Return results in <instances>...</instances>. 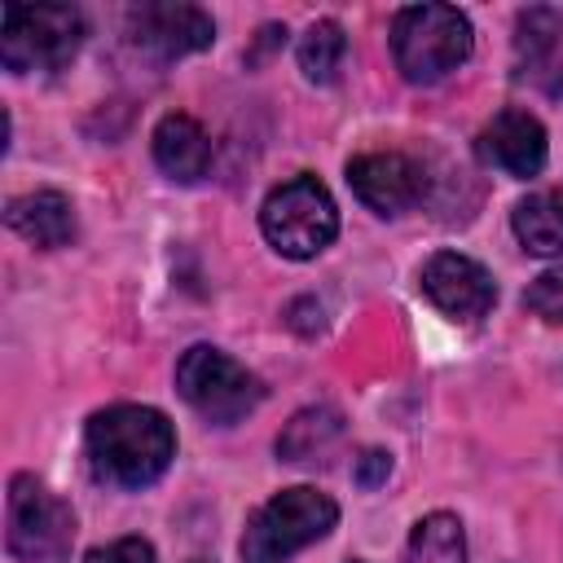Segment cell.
I'll use <instances>...</instances> for the list:
<instances>
[{"mask_svg": "<svg viewBox=\"0 0 563 563\" xmlns=\"http://www.w3.org/2000/svg\"><path fill=\"white\" fill-rule=\"evenodd\" d=\"M84 457L97 484L150 488L176 457V427L154 405H110L88 418Z\"/></svg>", "mask_w": 563, "mask_h": 563, "instance_id": "1", "label": "cell"}, {"mask_svg": "<svg viewBox=\"0 0 563 563\" xmlns=\"http://www.w3.org/2000/svg\"><path fill=\"white\" fill-rule=\"evenodd\" d=\"M339 523V501L321 488L295 484L273 493L242 532V563H290L299 550L317 545L321 537H330V528Z\"/></svg>", "mask_w": 563, "mask_h": 563, "instance_id": "2", "label": "cell"}, {"mask_svg": "<svg viewBox=\"0 0 563 563\" xmlns=\"http://www.w3.org/2000/svg\"><path fill=\"white\" fill-rule=\"evenodd\" d=\"M475 48L471 18L453 4H409L391 18V57L409 84H440Z\"/></svg>", "mask_w": 563, "mask_h": 563, "instance_id": "3", "label": "cell"}, {"mask_svg": "<svg viewBox=\"0 0 563 563\" xmlns=\"http://www.w3.org/2000/svg\"><path fill=\"white\" fill-rule=\"evenodd\" d=\"M4 545L18 563H70L75 510L35 475H13L4 493Z\"/></svg>", "mask_w": 563, "mask_h": 563, "instance_id": "4", "label": "cell"}, {"mask_svg": "<svg viewBox=\"0 0 563 563\" xmlns=\"http://www.w3.org/2000/svg\"><path fill=\"white\" fill-rule=\"evenodd\" d=\"M84 44V13L75 4H4L0 62L13 75L62 70Z\"/></svg>", "mask_w": 563, "mask_h": 563, "instance_id": "5", "label": "cell"}, {"mask_svg": "<svg viewBox=\"0 0 563 563\" xmlns=\"http://www.w3.org/2000/svg\"><path fill=\"white\" fill-rule=\"evenodd\" d=\"M260 229L268 246L286 260H312L339 238V207L317 176H290L260 207Z\"/></svg>", "mask_w": 563, "mask_h": 563, "instance_id": "6", "label": "cell"}, {"mask_svg": "<svg viewBox=\"0 0 563 563\" xmlns=\"http://www.w3.org/2000/svg\"><path fill=\"white\" fill-rule=\"evenodd\" d=\"M176 391L194 413H202L216 427L242 422L264 400V383L242 361H233L211 343H194L176 361Z\"/></svg>", "mask_w": 563, "mask_h": 563, "instance_id": "7", "label": "cell"}, {"mask_svg": "<svg viewBox=\"0 0 563 563\" xmlns=\"http://www.w3.org/2000/svg\"><path fill=\"white\" fill-rule=\"evenodd\" d=\"M418 286H422V295H427L449 321H462V325L484 321V317L493 312V303H497V282H493V273H488L479 260L462 255V251H435V255L422 264Z\"/></svg>", "mask_w": 563, "mask_h": 563, "instance_id": "8", "label": "cell"}, {"mask_svg": "<svg viewBox=\"0 0 563 563\" xmlns=\"http://www.w3.org/2000/svg\"><path fill=\"white\" fill-rule=\"evenodd\" d=\"M128 35H132V44L141 53H150L158 62H176V57H189V53L211 48L216 22L198 4L150 0V4L128 9Z\"/></svg>", "mask_w": 563, "mask_h": 563, "instance_id": "9", "label": "cell"}, {"mask_svg": "<svg viewBox=\"0 0 563 563\" xmlns=\"http://www.w3.org/2000/svg\"><path fill=\"white\" fill-rule=\"evenodd\" d=\"M347 185L374 216H405L427 194V172L400 150H374L347 158Z\"/></svg>", "mask_w": 563, "mask_h": 563, "instance_id": "10", "label": "cell"}, {"mask_svg": "<svg viewBox=\"0 0 563 563\" xmlns=\"http://www.w3.org/2000/svg\"><path fill=\"white\" fill-rule=\"evenodd\" d=\"M475 150H479V158H484L488 167H497V172H506V176H515V180L537 176V172L545 167V154H550L541 119L528 114V110H519V106L497 110V114L484 123Z\"/></svg>", "mask_w": 563, "mask_h": 563, "instance_id": "11", "label": "cell"}, {"mask_svg": "<svg viewBox=\"0 0 563 563\" xmlns=\"http://www.w3.org/2000/svg\"><path fill=\"white\" fill-rule=\"evenodd\" d=\"M4 224H9L22 242L44 246V251H57V246H70V238H75V207H70V198L57 194V189H35V194L9 198Z\"/></svg>", "mask_w": 563, "mask_h": 563, "instance_id": "12", "label": "cell"}, {"mask_svg": "<svg viewBox=\"0 0 563 563\" xmlns=\"http://www.w3.org/2000/svg\"><path fill=\"white\" fill-rule=\"evenodd\" d=\"M150 141H154V163L172 180L194 185V180L207 176V167H211V136H207V128L194 114H163Z\"/></svg>", "mask_w": 563, "mask_h": 563, "instance_id": "13", "label": "cell"}, {"mask_svg": "<svg viewBox=\"0 0 563 563\" xmlns=\"http://www.w3.org/2000/svg\"><path fill=\"white\" fill-rule=\"evenodd\" d=\"M515 53H519V79H532L545 92H563V44H559V22L550 9L519 13Z\"/></svg>", "mask_w": 563, "mask_h": 563, "instance_id": "14", "label": "cell"}, {"mask_svg": "<svg viewBox=\"0 0 563 563\" xmlns=\"http://www.w3.org/2000/svg\"><path fill=\"white\" fill-rule=\"evenodd\" d=\"M510 229L528 255H563V194L541 189L515 202Z\"/></svg>", "mask_w": 563, "mask_h": 563, "instance_id": "15", "label": "cell"}, {"mask_svg": "<svg viewBox=\"0 0 563 563\" xmlns=\"http://www.w3.org/2000/svg\"><path fill=\"white\" fill-rule=\"evenodd\" d=\"M339 435H343L339 409H330V405L299 409V413L282 427V435H277V457H282V462H312V457L325 453Z\"/></svg>", "mask_w": 563, "mask_h": 563, "instance_id": "16", "label": "cell"}, {"mask_svg": "<svg viewBox=\"0 0 563 563\" xmlns=\"http://www.w3.org/2000/svg\"><path fill=\"white\" fill-rule=\"evenodd\" d=\"M405 563H466V532L462 519L449 510H431L413 523Z\"/></svg>", "mask_w": 563, "mask_h": 563, "instance_id": "17", "label": "cell"}, {"mask_svg": "<svg viewBox=\"0 0 563 563\" xmlns=\"http://www.w3.org/2000/svg\"><path fill=\"white\" fill-rule=\"evenodd\" d=\"M343 57H347V35L334 18H321L299 35V70L308 84H334Z\"/></svg>", "mask_w": 563, "mask_h": 563, "instance_id": "18", "label": "cell"}, {"mask_svg": "<svg viewBox=\"0 0 563 563\" xmlns=\"http://www.w3.org/2000/svg\"><path fill=\"white\" fill-rule=\"evenodd\" d=\"M523 308L550 325H563V264L559 268H545L528 282L523 290Z\"/></svg>", "mask_w": 563, "mask_h": 563, "instance_id": "19", "label": "cell"}, {"mask_svg": "<svg viewBox=\"0 0 563 563\" xmlns=\"http://www.w3.org/2000/svg\"><path fill=\"white\" fill-rule=\"evenodd\" d=\"M84 563H158V559H154V545L145 537H119L110 545L88 550Z\"/></svg>", "mask_w": 563, "mask_h": 563, "instance_id": "20", "label": "cell"}, {"mask_svg": "<svg viewBox=\"0 0 563 563\" xmlns=\"http://www.w3.org/2000/svg\"><path fill=\"white\" fill-rule=\"evenodd\" d=\"M387 475H391V453H383V449H365L352 466V479L361 488H378V484H387Z\"/></svg>", "mask_w": 563, "mask_h": 563, "instance_id": "21", "label": "cell"}, {"mask_svg": "<svg viewBox=\"0 0 563 563\" xmlns=\"http://www.w3.org/2000/svg\"><path fill=\"white\" fill-rule=\"evenodd\" d=\"M194 563H207V559H194Z\"/></svg>", "mask_w": 563, "mask_h": 563, "instance_id": "22", "label": "cell"}]
</instances>
